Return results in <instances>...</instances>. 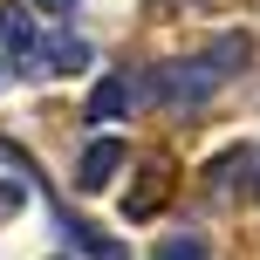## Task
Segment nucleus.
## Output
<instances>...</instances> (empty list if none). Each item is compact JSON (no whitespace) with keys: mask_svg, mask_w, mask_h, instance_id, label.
<instances>
[{"mask_svg":"<svg viewBox=\"0 0 260 260\" xmlns=\"http://www.w3.org/2000/svg\"><path fill=\"white\" fill-rule=\"evenodd\" d=\"M247 62V41H212V48L185 55V62H165L157 69V96H165V110H199L206 96L226 89V76Z\"/></svg>","mask_w":260,"mask_h":260,"instance_id":"nucleus-1","label":"nucleus"},{"mask_svg":"<svg viewBox=\"0 0 260 260\" xmlns=\"http://www.w3.org/2000/svg\"><path fill=\"white\" fill-rule=\"evenodd\" d=\"M55 233H62V247L76 260H123V240H110L103 226L76 219V212H62V206H55Z\"/></svg>","mask_w":260,"mask_h":260,"instance_id":"nucleus-2","label":"nucleus"},{"mask_svg":"<svg viewBox=\"0 0 260 260\" xmlns=\"http://www.w3.org/2000/svg\"><path fill=\"white\" fill-rule=\"evenodd\" d=\"M0 48H7L14 69L41 48V21H35V7H27V0H7V7H0Z\"/></svg>","mask_w":260,"mask_h":260,"instance_id":"nucleus-3","label":"nucleus"},{"mask_svg":"<svg viewBox=\"0 0 260 260\" xmlns=\"http://www.w3.org/2000/svg\"><path fill=\"white\" fill-rule=\"evenodd\" d=\"M137 96H144V82L130 76V69H117V76H103L89 89V123H110V117H130L137 110Z\"/></svg>","mask_w":260,"mask_h":260,"instance_id":"nucleus-4","label":"nucleus"},{"mask_svg":"<svg viewBox=\"0 0 260 260\" xmlns=\"http://www.w3.org/2000/svg\"><path fill=\"white\" fill-rule=\"evenodd\" d=\"M123 137H96L89 144V151H82V165H76V185H82V192H110V178H117V171H123Z\"/></svg>","mask_w":260,"mask_h":260,"instance_id":"nucleus-5","label":"nucleus"},{"mask_svg":"<svg viewBox=\"0 0 260 260\" xmlns=\"http://www.w3.org/2000/svg\"><path fill=\"white\" fill-rule=\"evenodd\" d=\"M89 62V41H76V35H41V48L21 62V76H48V69H82Z\"/></svg>","mask_w":260,"mask_h":260,"instance_id":"nucleus-6","label":"nucleus"},{"mask_svg":"<svg viewBox=\"0 0 260 260\" xmlns=\"http://www.w3.org/2000/svg\"><path fill=\"white\" fill-rule=\"evenodd\" d=\"M206 185H212V192H233V185H253V199H260V144H240V151H226L219 165L206 171Z\"/></svg>","mask_w":260,"mask_h":260,"instance_id":"nucleus-7","label":"nucleus"},{"mask_svg":"<svg viewBox=\"0 0 260 260\" xmlns=\"http://www.w3.org/2000/svg\"><path fill=\"white\" fill-rule=\"evenodd\" d=\"M165 178H171V157H151V165H144V178H137L144 192H130V206H123L130 219H151V212H157V199H165Z\"/></svg>","mask_w":260,"mask_h":260,"instance_id":"nucleus-8","label":"nucleus"},{"mask_svg":"<svg viewBox=\"0 0 260 260\" xmlns=\"http://www.w3.org/2000/svg\"><path fill=\"white\" fill-rule=\"evenodd\" d=\"M151 260H206V240L199 233H171V240H157Z\"/></svg>","mask_w":260,"mask_h":260,"instance_id":"nucleus-9","label":"nucleus"},{"mask_svg":"<svg viewBox=\"0 0 260 260\" xmlns=\"http://www.w3.org/2000/svg\"><path fill=\"white\" fill-rule=\"evenodd\" d=\"M27 7H41V14H69L76 0H27Z\"/></svg>","mask_w":260,"mask_h":260,"instance_id":"nucleus-10","label":"nucleus"}]
</instances>
